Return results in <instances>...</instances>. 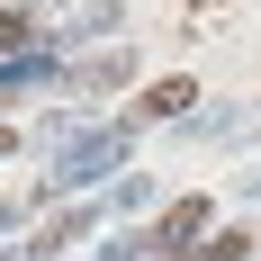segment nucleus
Masks as SVG:
<instances>
[{"mask_svg":"<svg viewBox=\"0 0 261 261\" xmlns=\"http://www.w3.org/2000/svg\"><path fill=\"white\" fill-rule=\"evenodd\" d=\"M126 144H135L126 126H54V180H63V189L108 180V171L126 162Z\"/></svg>","mask_w":261,"mask_h":261,"instance_id":"f257e3e1","label":"nucleus"},{"mask_svg":"<svg viewBox=\"0 0 261 261\" xmlns=\"http://www.w3.org/2000/svg\"><path fill=\"white\" fill-rule=\"evenodd\" d=\"M180 135H189V144H243V135H261V108H252V99H234V108H189Z\"/></svg>","mask_w":261,"mask_h":261,"instance_id":"f03ea898","label":"nucleus"},{"mask_svg":"<svg viewBox=\"0 0 261 261\" xmlns=\"http://www.w3.org/2000/svg\"><path fill=\"white\" fill-rule=\"evenodd\" d=\"M189 234H207V198H180V207H162L153 225H144V243H153V261H162V252H180Z\"/></svg>","mask_w":261,"mask_h":261,"instance_id":"7ed1b4c3","label":"nucleus"},{"mask_svg":"<svg viewBox=\"0 0 261 261\" xmlns=\"http://www.w3.org/2000/svg\"><path fill=\"white\" fill-rule=\"evenodd\" d=\"M36 81H63V54H54V45L0 54V90H36Z\"/></svg>","mask_w":261,"mask_h":261,"instance_id":"20e7f679","label":"nucleus"},{"mask_svg":"<svg viewBox=\"0 0 261 261\" xmlns=\"http://www.w3.org/2000/svg\"><path fill=\"white\" fill-rule=\"evenodd\" d=\"M189 99H198V81H180V72H171V81H153V90H144V117H171V126H180V117H189Z\"/></svg>","mask_w":261,"mask_h":261,"instance_id":"39448f33","label":"nucleus"},{"mask_svg":"<svg viewBox=\"0 0 261 261\" xmlns=\"http://www.w3.org/2000/svg\"><path fill=\"white\" fill-rule=\"evenodd\" d=\"M27 36H36V18L27 9H0V54H27Z\"/></svg>","mask_w":261,"mask_h":261,"instance_id":"423d86ee","label":"nucleus"},{"mask_svg":"<svg viewBox=\"0 0 261 261\" xmlns=\"http://www.w3.org/2000/svg\"><path fill=\"white\" fill-rule=\"evenodd\" d=\"M252 252V234H216V243H198V261H243Z\"/></svg>","mask_w":261,"mask_h":261,"instance_id":"0eeeda50","label":"nucleus"},{"mask_svg":"<svg viewBox=\"0 0 261 261\" xmlns=\"http://www.w3.org/2000/svg\"><path fill=\"white\" fill-rule=\"evenodd\" d=\"M252 198H261V180H252Z\"/></svg>","mask_w":261,"mask_h":261,"instance_id":"6e6552de","label":"nucleus"}]
</instances>
